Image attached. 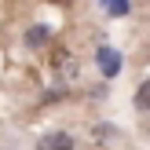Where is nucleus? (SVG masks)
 <instances>
[{
  "label": "nucleus",
  "instance_id": "nucleus-1",
  "mask_svg": "<svg viewBox=\"0 0 150 150\" xmlns=\"http://www.w3.org/2000/svg\"><path fill=\"white\" fill-rule=\"evenodd\" d=\"M95 62H99V70L106 73V77H117V70H121V55H117L114 48H99L95 51Z\"/></svg>",
  "mask_w": 150,
  "mask_h": 150
},
{
  "label": "nucleus",
  "instance_id": "nucleus-2",
  "mask_svg": "<svg viewBox=\"0 0 150 150\" xmlns=\"http://www.w3.org/2000/svg\"><path fill=\"white\" fill-rule=\"evenodd\" d=\"M37 150H73V136L70 132H48L37 143Z\"/></svg>",
  "mask_w": 150,
  "mask_h": 150
},
{
  "label": "nucleus",
  "instance_id": "nucleus-3",
  "mask_svg": "<svg viewBox=\"0 0 150 150\" xmlns=\"http://www.w3.org/2000/svg\"><path fill=\"white\" fill-rule=\"evenodd\" d=\"M48 40H51V26H33L26 33V44H29V48H40V44H48Z\"/></svg>",
  "mask_w": 150,
  "mask_h": 150
},
{
  "label": "nucleus",
  "instance_id": "nucleus-4",
  "mask_svg": "<svg viewBox=\"0 0 150 150\" xmlns=\"http://www.w3.org/2000/svg\"><path fill=\"white\" fill-rule=\"evenodd\" d=\"M136 110H143V114H150V81H143L136 92Z\"/></svg>",
  "mask_w": 150,
  "mask_h": 150
},
{
  "label": "nucleus",
  "instance_id": "nucleus-5",
  "mask_svg": "<svg viewBox=\"0 0 150 150\" xmlns=\"http://www.w3.org/2000/svg\"><path fill=\"white\" fill-rule=\"evenodd\" d=\"M106 11H110V15H125L128 4H125V0H106Z\"/></svg>",
  "mask_w": 150,
  "mask_h": 150
},
{
  "label": "nucleus",
  "instance_id": "nucleus-6",
  "mask_svg": "<svg viewBox=\"0 0 150 150\" xmlns=\"http://www.w3.org/2000/svg\"><path fill=\"white\" fill-rule=\"evenodd\" d=\"M114 136V128H110V125H99V128H95V139H110Z\"/></svg>",
  "mask_w": 150,
  "mask_h": 150
},
{
  "label": "nucleus",
  "instance_id": "nucleus-7",
  "mask_svg": "<svg viewBox=\"0 0 150 150\" xmlns=\"http://www.w3.org/2000/svg\"><path fill=\"white\" fill-rule=\"evenodd\" d=\"M55 4H70V0H55Z\"/></svg>",
  "mask_w": 150,
  "mask_h": 150
}]
</instances>
